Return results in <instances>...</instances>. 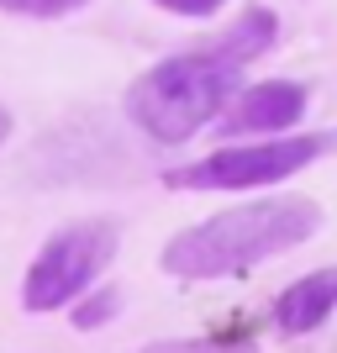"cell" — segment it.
I'll return each mask as SVG.
<instances>
[{
	"label": "cell",
	"mask_w": 337,
	"mask_h": 353,
	"mask_svg": "<svg viewBox=\"0 0 337 353\" xmlns=\"http://www.w3.org/2000/svg\"><path fill=\"white\" fill-rule=\"evenodd\" d=\"M279 37L274 11L253 6L221 32L216 43L190 48V53H174V59L153 63L132 79L127 90V117H132L137 132H147L153 143H190L201 127L227 111L237 90H243V74L253 59H264Z\"/></svg>",
	"instance_id": "1"
},
{
	"label": "cell",
	"mask_w": 337,
	"mask_h": 353,
	"mask_svg": "<svg viewBox=\"0 0 337 353\" xmlns=\"http://www.w3.org/2000/svg\"><path fill=\"white\" fill-rule=\"evenodd\" d=\"M322 227V206L311 195H264L232 211L195 221L163 243V269L174 280H243L264 259L300 248Z\"/></svg>",
	"instance_id": "2"
},
{
	"label": "cell",
	"mask_w": 337,
	"mask_h": 353,
	"mask_svg": "<svg viewBox=\"0 0 337 353\" xmlns=\"http://www.w3.org/2000/svg\"><path fill=\"white\" fill-rule=\"evenodd\" d=\"M116 248H121V227L111 216H85V221L59 227V232L37 248L27 274H21V306H27L32 316L74 306V301L111 269Z\"/></svg>",
	"instance_id": "3"
},
{
	"label": "cell",
	"mask_w": 337,
	"mask_h": 353,
	"mask_svg": "<svg viewBox=\"0 0 337 353\" xmlns=\"http://www.w3.org/2000/svg\"><path fill=\"white\" fill-rule=\"evenodd\" d=\"M332 132H306V137H274V143H227L205 159L169 169L163 185L169 190H253V185H279V179L300 174L332 148Z\"/></svg>",
	"instance_id": "4"
},
{
	"label": "cell",
	"mask_w": 337,
	"mask_h": 353,
	"mask_svg": "<svg viewBox=\"0 0 337 353\" xmlns=\"http://www.w3.org/2000/svg\"><path fill=\"white\" fill-rule=\"evenodd\" d=\"M306 117V85H290V79H264V85H243L221 111V137H274L290 132L295 121Z\"/></svg>",
	"instance_id": "5"
},
{
	"label": "cell",
	"mask_w": 337,
	"mask_h": 353,
	"mask_svg": "<svg viewBox=\"0 0 337 353\" xmlns=\"http://www.w3.org/2000/svg\"><path fill=\"white\" fill-rule=\"evenodd\" d=\"M332 311H337V264H327V269H311V274H300L295 285L279 290L274 327L290 332V338H300V332H316Z\"/></svg>",
	"instance_id": "6"
},
{
	"label": "cell",
	"mask_w": 337,
	"mask_h": 353,
	"mask_svg": "<svg viewBox=\"0 0 337 353\" xmlns=\"http://www.w3.org/2000/svg\"><path fill=\"white\" fill-rule=\"evenodd\" d=\"M116 311H121V290H116V285L85 290L79 301H74V327H79V332H95V327H105Z\"/></svg>",
	"instance_id": "7"
},
{
	"label": "cell",
	"mask_w": 337,
	"mask_h": 353,
	"mask_svg": "<svg viewBox=\"0 0 337 353\" xmlns=\"http://www.w3.org/2000/svg\"><path fill=\"white\" fill-rule=\"evenodd\" d=\"M90 0H0L6 16H32V21H59V16L85 11Z\"/></svg>",
	"instance_id": "8"
},
{
	"label": "cell",
	"mask_w": 337,
	"mask_h": 353,
	"mask_svg": "<svg viewBox=\"0 0 337 353\" xmlns=\"http://www.w3.org/2000/svg\"><path fill=\"white\" fill-rule=\"evenodd\" d=\"M153 6H163V11H174V16H216L227 0H153Z\"/></svg>",
	"instance_id": "9"
},
{
	"label": "cell",
	"mask_w": 337,
	"mask_h": 353,
	"mask_svg": "<svg viewBox=\"0 0 337 353\" xmlns=\"http://www.w3.org/2000/svg\"><path fill=\"white\" fill-rule=\"evenodd\" d=\"M11 127H16V121H11V111H6V105H0V148L11 143Z\"/></svg>",
	"instance_id": "10"
}]
</instances>
